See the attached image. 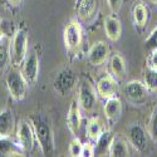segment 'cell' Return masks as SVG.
<instances>
[{"label":"cell","instance_id":"1","mask_svg":"<svg viewBox=\"0 0 157 157\" xmlns=\"http://www.w3.org/2000/svg\"><path fill=\"white\" fill-rule=\"evenodd\" d=\"M30 123L34 128L35 140L42 153L44 156H53L56 151V143L54 132L53 128H52L49 117L44 113H35L32 117Z\"/></svg>","mask_w":157,"mask_h":157},{"label":"cell","instance_id":"2","mask_svg":"<svg viewBox=\"0 0 157 157\" xmlns=\"http://www.w3.org/2000/svg\"><path fill=\"white\" fill-rule=\"evenodd\" d=\"M5 83H6L10 96L17 102H20L25 98L27 92H28V82L24 78L21 71L18 69V67L11 65L8 69L6 77H5Z\"/></svg>","mask_w":157,"mask_h":157},{"label":"cell","instance_id":"3","mask_svg":"<svg viewBox=\"0 0 157 157\" xmlns=\"http://www.w3.org/2000/svg\"><path fill=\"white\" fill-rule=\"evenodd\" d=\"M28 33L24 29H18L11 39V64L20 67L28 56Z\"/></svg>","mask_w":157,"mask_h":157},{"label":"cell","instance_id":"4","mask_svg":"<svg viewBox=\"0 0 157 157\" xmlns=\"http://www.w3.org/2000/svg\"><path fill=\"white\" fill-rule=\"evenodd\" d=\"M65 49L69 53H78L82 45V27L78 21H71L67 24L63 32Z\"/></svg>","mask_w":157,"mask_h":157},{"label":"cell","instance_id":"5","mask_svg":"<svg viewBox=\"0 0 157 157\" xmlns=\"http://www.w3.org/2000/svg\"><path fill=\"white\" fill-rule=\"evenodd\" d=\"M97 90L88 81H83L78 88V104L86 112H92L97 104Z\"/></svg>","mask_w":157,"mask_h":157},{"label":"cell","instance_id":"6","mask_svg":"<svg viewBox=\"0 0 157 157\" xmlns=\"http://www.w3.org/2000/svg\"><path fill=\"white\" fill-rule=\"evenodd\" d=\"M17 141L19 142L21 148L25 151V153L30 152L34 148L36 140H35L34 128L30 122L25 121V120L19 122L18 129H17Z\"/></svg>","mask_w":157,"mask_h":157},{"label":"cell","instance_id":"7","mask_svg":"<svg viewBox=\"0 0 157 157\" xmlns=\"http://www.w3.org/2000/svg\"><path fill=\"white\" fill-rule=\"evenodd\" d=\"M77 82V77L75 73L71 69V68H64L62 69L57 75L53 83L54 90L59 94V96H65L68 94L71 90L74 88Z\"/></svg>","mask_w":157,"mask_h":157},{"label":"cell","instance_id":"8","mask_svg":"<svg viewBox=\"0 0 157 157\" xmlns=\"http://www.w3.org/2000/svg\"><path fill=\"white\" fill-rule=\"evenodd\" d=\"M101 8V0H79L77 9V17L84 24H92Z\"/></svg>","mask_w":157,"mask_h":157},{"label":"cell","instance_id":"9","mask_svg":"<svg viewBox=\"0 0 157 157\" xmlns=\"http://www.w3.org/2000/svg\"><path fill=\"white\" fill-rule=\"evenodd\" d=\"M21 73L28 84H34L39 77V58L35 52H30L21 64Z\"/></svg>","mask_w":157,"mask_h":157},{"label":"cell","instance_id":"10","mask_svg":"<svg viewBox=\"0 0 157 157\" xmlns=\"http://www.w3.org/2000/svg\"><path fill=\"white\" fill-rule=\"evenodd\" d=\"M147 92L148 89L145 83L140 81H131L124 87V94L127 99L135 104H141L145 102L147 98Z\"/></svg>","mask_w":157,"mask_h":157},{"label":"cell","instance_id":"11","mask_svg":"<svg viewBox=\"0 0 157 157\" xmlns=\"http://www.w3.org/2000/svg\"><path fill=\"white\" fill-rule=\"evenodd\" d=\"M108 58H109V47L103 40L96 42L88 52V62L92 65H94V67H99V65L104 64L108 60Z\"/></svg>","mask_w":157,"mask_h":157},{"label":"cell","instance_id":"12","mask_svg":"<svg viewBox=\"0 0 157 157\" xmlns=\"http://www.w3.org/2000/svg\"><path fill=\"white\" fill-rule=\"evenodd\" d=\"M97 93L103 99H108L117 96V93H118L117 79L111 74L103 75L102 78H99V81L97 82Z\"/></svg>","mask_w":157,"mask_h":157},{"label":"cell","instance_id":"13","mask_svg":"<svg viewBox=\"0 0 157 157\" xmlns=\"http://www.w3.org/2000/svg\"><path fill=\"white\" fill-rule=\"evenodd\" d=\"M67 126L68 129L71 131V133L77 137L78 133L81 131V126H82V116H81V107L78 104L77 101H72L71 106L68 108V113H67Z\"/></svg>","mask_w":157,"mask_h":157},{"label":"cell","instance_id":"14","mask_svg":"<svg viewBox=\"0 0 157 157\" xmlns=\"http://www.w3.org/2000/svg\"><path fill=\"white\" fill-rule=\"evenodd\" d=\"M128 140L137 151L143 152L147 150V135L138 123L132 124L128 128Z\"/></svg>","mask_w":157,"mask_h":157},{"label":"cell","instance_id":"15","mask_svg":"<svg viewBox=\"0 0 157 157\" xmlns=\"http://www.w3.org/2000/svg\"><path fill=\"white\" fill-rule=\"evenodd\" d=\"M104 116L108 121H117L122 114V101L120 97H112L106 99V103L103 106Z\"/></svg>","mask_w":157,"mask_h":157},{"label":"cell","instance_id":"16","mask_svg":"<svg viewBox=\"0 0 157 157\" xmlns=\"http://www.w3.org/2000/svg\"><path fill=\"white\" fill-rule=\"evenodd\" d=\"M0 156H25V151L11 137H0Z\"/></svg>","mask_w":157,"mask_h":157},{"label":"cell","instance_id":"17","mask_svg":"<svg viewBox=\"0 0 157 157\" xmlns=\"http://www.w3.org/2000/svg\"><path fill=\"white\" fill-rule=\"evenodd\" d=\"M15 129V118L11 109H3L0 112V137H11Z\"/></svg>","mask_w":157,"mask_h":157},{"label":"cell","instance_id":"18","mask_svg":"<svg viewBox=\"0 0 157 157\" xmlns=\"http://www.w3.org/2000/svg\"><path fill=\"white\" fill-rule=\"evenodd\" d=\"M104 32H106V35L108 36L109 40H112V42L120 40V38L122 35L121 20L113 15L107 17L104 19Z\"/></svg>","mask_w":157,"mask_h":157},{"label":"cell","instance_id":"19","mask_svg":"<svg viewBox=\"0 0 157 157\" xmlns=\"http://www.w3.org/2000/svg\"><path fill=\"white\" fill-rule=\"evenodd\" d=\"M11 62V40L3 35L0 38V72L6 71Z\"/></svg>","mask_w":157,"mask_h":157},{"label":"cell","instance_id":"20","mask_svg":"<svg viewBox=\"0 0 157 157\" xmlns=\"http://www.w3.org/2000/svg\"><path fill=\"white\" fill-rule=\"evenodd\" d=\"M109 69L112 75L116 78V79H123L124 75H126V60L120 54V53H116L111 57L109 60Z\"/></svg>","mask_w":157,"mask_h":157},{"label":"cell","instance_id":"21","mask_svg":"<svg viewBox=\"0 0 157 157\" xmlns=\"http://www.w3.org/2000/svg\"><path fill=\"white\" fill-rule=\"evenodd\" d=\"M113 135L111 131H103V133L101 135V137L96 141V146H94V155L96 156H102L106 155L109 151L111 143L113 141Z\"/></svg>","mask_w":157,"mask_h":157},{"label":"cell","instance_id":"22","mask_svg":"<svg viewBox=\"0 0 157 157\" xmlns=\"http://www.w3.org/2000/svg\"><path fill=\"white\" fill-rule=\"evenodd\" d=\"M108 156L111 157H126L129 156V150L127 142L120 137H113L111 147L108 151Z\"/></svg>","mask_w":157,"mask_h":157},{"label":"cell","instance_id":"23","mask_svg":"<svg viewBox=\"0 0 157 157\" xmlns=\"http://www.w3.org/2000/svg\"><path fill=\"white\" fill-rule=\"evenodd\" d=\"M132 18H133V21H135L136 27L143 28L146 25L147 19H148V13H147L146 6L143 5L142 3L135 4V6L132 9Z\"/></svg>","mask_w":157,"mask_h":157},{"label":"cell","instance_id":"24","mask_svg":"<svg viewBox=\"0 0 157 157\" xmlns=\"http://www.w3.org/2000/svg\"><path fill=\"white\" fill-rule=\"evenodd\" d=\"M103 133V128H102V123L98 118L93 117L88 121V124H87V136L89 140L92 141H97L101 135Z\"/></svg>","mask_w":157,"mask_h":157},{"label":"cell","instance_id":"25","mask_svg":"<svg viewBox=\"0 0 157 157\" xmlns=\"http://www.w3.org/2000/svg\"><path fill=\"white\" fill-rule=\"evenodd\" d=\"M143 83L151 92H157V71L153 68H147L143 74Z\"/></svg>","mask_w":157,"mask_h":157},{"label":"cell","instance_id":"26","mask_svg":"<svg viewBox=\"0 0 157 157\" xmlns=\"http://www.w3.org/2000/svg\"><path fill=\"white\" fill-rule=\"evenodd\" d=\"M148 135L155 142H157V104L155 106V108L152 111V114H151V118H150Z\"/></svg>","mask_w":157,"mask_h":157},{"label":"cell","instance_id":"27","mask_svg":"<svg viewBox=\"0 0 157 157\" xmlns=\"http://www.w3.org/2000/svg\"><path fill=\"white\" fill-rule=\"evenodd\" d=\"M82 148H83V143L79 141L78 137H74L69 145V155L73 157H81Z\"/></svg>","mask_w":157,"mask_h":157},{"label":"cell","instance_id":"28","mask_svg":"<svg viewBox=\"0 0 157 157\" xmlns=\"http://www.w3.org/2000/svg\"><path fill=\"white\" fill-rule=\"evenodd\" d=\"M145 47L148 50H153L155 48H157V28H155L150 33L148 38L146 39V42H145Z\"/></svg>","mask_w":157,"mask_h":157},{"label":"cell","instance_id":"29","mask_svg":"<svg viewBox=\"0 0 157 157\" xmlns=\"http://www.w3.org/2000/svg\"><path fill=\"white\" fill-rule=\"evenodd\" d=\"M123 0H107V5L112 13H118L122 8Z\"/></svg>","mask_w":157,"mask_h":157},{"label":"cell","instance_id":"30","mask_svg":"<svg viewBox=\"0 0 157 157\" xmlns=\"http://www.w3.org/2000/svg\"><path fill=\"white\" fill-rule=\"evenodd\" d=\"M83 157H92V156H96L94 155V146L92 143H83V148H82V155Z\"/></svg>","mask_w":157,"mask_h":157},{"label":"cell","instance_id":"31","mask_svg":"<svg viewBox=\"0 0 157 157\" xmlns=\"http://www.w3.org/2000/svg\"><path fill=\"white\" fill-rule=\"evenodd\" d=\"M150 67L157 71V48H155L150 57Z\"/></svg>","mask_w":157,"mask_h":157},{"label":"cell","instance_id":"32","mask_svg":"<svg viewBox=\"0 0 157 157\" xmlns=\"http://www.w3.org/2000/svg\"><path fill=\"white\" fill-rule=\"evenodd\" d=\"M8 3L13 6V8H18L21 3V0H8Z\"/></svg>","mask_w":157,"mask_h":157},{"label":"cell","instance_id":"33","mask_svg":"<svg viewBox=\"0 0 157 157\" xmlns=\"http://www.w3.org/2000/svg\"><path fill=\"white\" fill-rule=\"evenodd\" d=\"M3 35H6V34L4 33V29H3V24H2V21H0V38H2Z\"/></svg>","mask_w":157,"mask_h":157},{"label":"cell","instance_id":"34","mask_svg":"<svg viewBox=\"0 0 157 157\" xmlns=\"http://www.w3.org/2000/svg\"><path fill=\"white\" fill-rule=\"evenodd\" d=\"M150 2H151L152 4H155V5H157V0H150Z\"/></svg>","mask_w":157,"mask_h":157}]
</instances>
